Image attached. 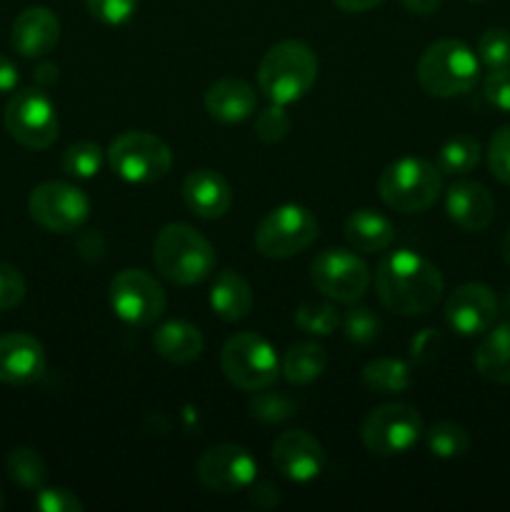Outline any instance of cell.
<instances>
[{
  "label": "cell",
  "mask_w": 510,
  "mask_h": 512,
  "mask_svg": "<svg viewBox=\"0 0 510 512\" xmlns=\"http://www.w3.org/2000/svg\"><path fill=\"white\" fill-rule=\"evenodd\" d=\"M108 163L125 183L145 185L163 180L173 165L168 143L145 130H128L118 135L108 148Z\"/></svg>",
  "instance_id": "cell-8"
},
{
  "label": "cell",
  "mask_w": 510,
  "mask_h": 512,
  "mask_svg": "<svg viewBox=\"0 0 510 512\" xmlns=\"http://www.w3.org/2000/svg\"><path fill=\"white\" fill-rule=\"evenodd\" d=\"M425 443H428V450L435 458L453 460L468 453L470 435L463 425L448 423V420H445V423H435L433 428L425 433Z\"/></svg>",
  "instance_id": "cell-30"
},
{
  "label": "cell",
  "mask_w": 510,
  "mask_h": 512,
  "mask_svg": "<svg viewBox=\"0 0 510 512\" xmlns=\"http://www.w3.org/2000/svg\"><path fill=\"white\" fill-rule=\"evenodd\" d=\"M60 40V20L45 5H33L25 8L23 13L15 18L13 33H10V43H13L15 53L23 58H43V55L53 53V48Z\"/></svg>",
  "instance_id": "cell-18"
},
{
  "label": "cell",
  "mask_w": 510,
  "mask_h": 512,
  "mask_svg": "<svg viewBox=\"0 0 510 512\" xmlns=\"http://www.w3.org/2000/svg\"><path fill=\"white\" fill-rule=\"evenodd\" d=\"M195 475L210 493L233 495L255 483L258 463L240 445L220 443L200 455L198 465H195Z\"/></svg>",
  "instance_id": "cell-14"
},
{
  "label": "cell",
  "mask_w": 510,
  "mask_h": 512,
  "mask_svg": "<svg viewBox=\"0 0 510 512\" xmlns=\"http://www.w3.org/2000/svg\"><path fill=\"white\" fill-rule=\"evenodd\" d=\"M295 325L303 333L325 338V335L335 333V328L340 325V315L330 303H303L295 310Z\"/></svg>",
  "instance_id": "cell-32"
},
{
  "label": "cell",
  "mask_w": 510,
  "mask_h": 512,
  "mask_svg": "<svg viewBox=\"0 0 510 512\" xmlns=\"http://www.w3.org/2000/svg\"><path fill=\"white\" fill-rule=\"evenodd\" d=\"M5 508V495H3V490H0V510Z\"/></svg>",
  "instance_id": "cell-49"
},
{
  "label": "cell",
  "mask_w": 510,
  "mask_h": 512,
  "mask_svg": "<svg viewBox=\"0 0 510 512\" xmlns=\"http://www.w3.org/2000/svg\"><path fill=\"white\" fill-rule=\"evenodd\" d=\"M478 60L490 70L510 68V33L505 28H490L478 40Z\"/></svg>",
  "instance_id": "cell-33"
},
{
  "label": "cell",
  "mask_w": 510,
  "mask_h": 512,
  "mask_svg": "<svg viewBox=\"0 0 510 512\" xmlns=\"http://www.w3.org/2000/svg\"><path fill=\"white\" fill-rule=\"evenodd\" d=\"M345 240L358 253H383L393 245L395 225L373 208H358L345 220Z\"/></svg>",
  "instance_id": "cell-22"
},
{
  "label": "cell",
  "mask_w": 510,
  "mask_h": 512,
  "mask_svg": "<svg viewBox=\"0 0 510 512\" xmlns=\"http://www.w3.org/2000/svg\"><path fill=\"white\" fill-rule=\"evenodd\" d=\"M35 510L38 512H83V503L78 495L68 488H40L35 495Z\"/></svg>",
  "instance_id": "cell-39"
},
{
  "label": "cell",
  "mask_w": 510,
  "mask_h": 512,
  "mask_svg": "<svg viewBox=\"0 0 510 512\" xmlns=\"http://www.w3.org/2000/svg\"><path fill=\"white\" fill-rule=\"evenodd\" d=\"M508 303H510V300H508Z\"/></svg>",
  "instance_id": "cell-51"
},
{
  "label": "cell",
  "mask_w": 510,
  "mask_h": 512,
  "mask_svg": "<svg viewBox=\"0 0 510 512\" xmlns=\"http://www.w3.org/2000/svg\"><path fill=\"white\" fill-rule=\"evenodd\" d=\"M318 80V58L303 40H280L270 45L258 68L260 93L278 105L298 103Z\"/></svg>",
  "instance_id": "cell-2"
},
{
  "label": "cell",
  "mask_w": 510,
  "mask_h": 512,
  "mask_svg": "<svg viewBox=\"0 0 510 512\" xmlns=\"http://www.w3.org/2000/svg\"><path fill=\"white\" fill-rule=\"evenodd\" d=\"M343 330L350 343L368 345L378 340L380 320L370 308H350L343 318Z\"/></svg>",
  "instance_id": "cell-34"
},
{
  "label": "cell",
  "mask_w": 510,
  "mask_h": 512,
  "mask_svg": "<svg viewBox=\"0 0 510 512\" xmlns=\"http://www.w3.org/2000/svg\"><path fill=\"white\" fill-rule=\"evenodd\" d=\"M480 155L483 150L473 135H455L440 148L438 170L443 175H465L478 168Z\"/></svg>",
  "instance_id": "cell-28"
},
{
  "label": "cell",
  "mask_w": 510,
  "mask_h": 512,
  "mask_svg": "<svg viewBox=\"0 0 510 512\" xmlns=\"http://www.w3.org/2000/svg\"><path fill=\"white\" fill-rule=\"evenodd\" d=\"M475 368L480 378L498 385H510V323H500L483 333L475 350Z\"/></svg>",
  "instance_id": "cell-25"
},
{
  "label": "cell",
  "mask_w": 510,
  "mask_h": 512,
  "mask_svg": "<svg viewBox=\"0 0 510 512\" xmlns=\"http://www.w3.org/2000/svg\"><path fill=\"white\" fill-rule=\"evenodd\" d=\"M363 383L368 385L370 390L383 395L403 393V390L410 388L413 378H410V368L403 363V360L395 358H378L370 360L368 365L360 373Z\"/></svg>",
  "instance_id": "cell-27"
},
{
  "label": "cell",
  "mask_w": 510,
  "mask_h": 512,
  "mask_svg": "<svg viewBox=\"0 0 510 512\" xmlns=\"http://www.w3.org/2000/svg\"><path fill=\"white\" fill-rule=\"evenodd\" d=\"M480 75V60L463 40L443 38L430 43L418 60L420 88L433 98H455L473 90Z\"/></svg>",
  "instance_id": "cell-4"
},
{
  "label": "cell",
  "mask_w": 510,
  "mask_h": 512,
  "mask_svg": "<svg viewBox=\"0 0 510 512\" xmlns=\"http://www.w3.org/2000/svg\"><path fill=\"white\" fill-rule=\"evenodd\" d=\"M220 368L235 388L260 393L273 388L280 375V358L273 345L258 333H235L220 350Z\"/></svg>",
  "instance_id": "cell-6"
},
{
  "label": "cell",
  "mask_w": 510,
  "mask_h": 512,
  "mask_svg": "<svg viewBox=\"0 0 510 512\" xmlns=\"http://www.w3.org/2000/svg\"><path fill=\"white\" fill-rule=\"evenodd\" d=\"M108 298L113 313L123 323L135 325V328L155 323L165 313V305H168V295H165L163 285L140 268L120 270L110 280Z\"/></svg>",
  "instance_id": "cell-12"
},
{
  "label": "cell",
  "mask_w": 510,
  "mask_h": 512,
  "mask_svg": "<svg viewBox=\"0 0 510 512\" xmlns=\"http://www.w3.org/2000/svg\"><path fill=\"white\" fill-rule=\"evenodd\" d=\"M498 318V298L483 283H465L450 293L445 303V323L463 338L488 333Z\"/></svg>",
  "instance_id": "cell-15"
},
{
  "label": "cell",
  "mask_w": 510,
  "mask_h": 512,
  "mask_svg": "<svg viewBox=\"0 0 510 512\" xmlns=\"http://www.w3.org/2000/svg\"><path fill=\"white\" fill-rule=\"evenodd\" d=\"M488 165L495 180L510 185V125H503L498 133L490 138L488 145Z\"/></svg>",
  "instance_id": "cell-37"
},
{
  "label": "cell",
  "mask_w": 510,
  "mask_h": 512,
  "mask_svg": "<svg viewBox=\"0 0 510 512\" xmlns=\"http://www.w3.org/2000/svg\"><path fill=\"white\" fill-rule=\"evenodd\" d=\"M18 78L20 75H18V68H15L13 60L5 58V55H0V95L15 90Z\"/></svg>",
  "instance_id": "cell-44"
},
{
  "label": "cell",
  "mask_w": 510,
  "mask_h": 512,
  "mask_svg": "<svg viewBox=\"0 0 510 512\" xmlns=\"http://www.w3.org/2000/svg\"><path fill=\"white\" fill-rule=\"evenodd\" d=\"M483 95L493 108L510 113V68L490 70L483 80Z\"/></svg>",
  "instance_id": "cell-41"
},
{
  "label": "cell",
  "mask_w": 510,
  "mask_h": 512,
  "mask_svg": "<svg viewBox=\"0 0 510 512\" xmlns=\"http://www.w3.org/2000/svg\"><path fill=\"white\" fill-rule=\"evenodd\" d=\"M88 13L103 25H123L138 10V0H85Z\"/></svg>",
  "instance_id": "cell-36"
},
{
  "label": "cell",
  "mask_w": 510,
  "mask_h": 512,
  "mask_svg": "<svg viewBox=\"0 0 510 512\" xmlns=\"http://www.w3.org/2000/svg\"><path fill=\"white\" fill-rule=\"evenodd\" d=\"M320 223L308 208L295 203L278 205L260 220L255 230V248L270 260H285L303 253L318 240Z\"/></svg>",
  "instance_id": "cell-7"
},
{
  "label": "cell",
  "mask_w": 510,
  "mask_h": 512,
  "mask_svg": "<svg viewBox=\"0 0 510 512\" xmlns=\"http://www.w3.org/2000/svg\"><path fill=\"white\" fill-rule=\"evenodd\" d=\"M400 3H403L405 10L415 15H433L443 0H400Z\"/></svg>",
  "instance_id": "cell-47"
},
{
  "label": "cell",
  "mask_w": 510,
  "mask_h": 512,
  "mask_svg": "<svg viewBox=\"0 0 510 512\" xmlns=\"http://www.w3.org/2000/svg\"><path fill=\"white\" fill-rule=\"evenodd\" d=\"M290 130V115L285 113V105L270 103L268 108L260 110L258 118H255V135L263 143L275 145L288 135Z\"/></svg>",
  "instance_id": "cell-35"
},
{
  "label": "cell",
  "mask_w": 510,
  "mask_h": 512,
  "mask_svg": "<svg viewBox=\"0 0 510 512\" xmlns=\"http://www.w3.org/2000/svg\"><path fill=\"white\" fill-rule=\"evenodd\" d=\"M203 348V333H200L193 323H185V320H168V323L160 325L153 335L155 353L175 365H185L198 360Z\"/></svg>",
  "instance_id": "cell-23"
},
{
  "label": "cell",
  "mask_w": 510,
  "mask_h": 512,
  "mask_svg": "<svg viewBox=\"0 0 510 512\" xmlns=\"http://www.w3.org/2000/svg\"><path fill=\"white\" fill-rule=\"evenodd\" d=\"M468 3H483V0H468Z\"/></svg>",
  "instance_id": "cell-50"
},
{
  "label": "cell",
  "mask_w": 510,
  "mask_h": 512,
  "mask_svg": "<svg viewBox=\"0 0 510 512\" xmlns=\"http://www.w3.org/2000/svg\"><path fill=\"white\" fill-rule=\"evenodd\" d=\"M180 193H183L190 213L205 220L223 218L230 205H233V190H230L228 180L208 168L193 170V173L185 175Z\"/></svg>",
  "instance_id": "cell-20"
},
{
  "label": "cell",
  "mask_w": 510,
  "mask_h": 512,
  "mask_svg": "<svg viewBox=\"0 0 510 512\" xmlns=\"http://www.w3.org/2000/svg\"><path fill=\"white\" fill-rule=\"evenodd\" d=\"M310 283L325 298L353 305L368 293L370 270L353 250L328 248L310 263Z\"/></svg>",
  "instance_id": "cell-11"
},
{
  "label": "cell",
  "mask_w": 510,
  "mask_h": 512,
  "mask_svg": "<svg viewBox=\"0 0 510 512\" xmlns=\"http://www.w3.org/2000/svg\"><path fill=\"white\" fill-rule=\"evenodd\" d=\"M423 418L408 403H385L368 413L360 428L363 445L373 455L393 458L413 448L423 435Z\"/></svg>",
  "instance_id": "cell-10"
},
{
  "label": "cell",
  "mask_w": 510,
  "mask_h": 512,
  "mask_svg": "<svg viewBox=\"0 0 510 512\" xmlns=\"http://www.w3.org/2000/svg\"><path fill=\"white\" fill-rule=\"evenodd\" d=\"M5 470H8V478L15 485H20L25 490H35V493L48 480V465L40 458L38 450L33 448H15L8 455V460H5Z\"/></svg>",
  "instance_id": "cell-29"
},
{
  "label": "cell",
  "mask_w": 510,
  "mask_h": 512,
  "mask_svg": "<svg viewBox=\"0 0 510 512\" xmlns=\"http://www.w3.org/2000/svg\"><path fill=\"white\" fill-rule=\"evenodd\" d=\"M205 110L210 118L220 120V123H243L258 108V95H255L253 85L245 83L243 78H223L215 80L208 90H205Z\"/></svg>",
  "instance_id": "cell-21"
},
{
  "label": "cell",
  "mask_w": 510,
  "mask_h": 512,
  "mask_svg": "<svg viewBox=\"0 0 510 512\" xmlns=\"http://www.w3.org/2000/svg\"><path fill=\"white\" fill-rule=\"evenodd\" d=\"M280 490L270 483H258L250 485V503L258 505V508H275L280 503Z\"/></svg>",
  "instance_id": "cell-43"
},
{
  "label": "cell",
  "mask_w": 510,
  "mask_h": 512,
  "mask_svg": "<svg viewBox=\"0 0 510 512\" xmlns=\"http://www.w3.org/2000/svg\"><path fill=\"white\" fill-rule=\"evenodd\" d=\"M448 218L465 233H480L495 218V200L488 188L475 180H458L445 193Z\"/></svg>",
  "instance_id": "cell-19"
},
{
  "label": "cell",
  "mask_w": 510,
  "mask_h": 512,
  "mask_svg": "<svg viewBox=\"0 0 510 512\" xmlns=\"http://www.w3.org/2000/svg\"><path fill=\"white\" fill-rule=\"evenodd\" d=\"M25 290H28V285H25L20 270L10 263H0V313L18 308L25 300Z\"/></svg>",
  "instance_id": "cell-38"
},
{
  "label": "cell",
  "mask_w": 510,
  "mask_h": 512,
  "mask_svg": "<svg viewBox=\"0 0 510 512\" xmlns=\"http://www.w3.org/2000/svg\"><path fill=\"white\" fill-rule=\"evenodd\" d=\"M443 190V173L438 165L423 158H400L390 163L378 178V195L390 210L405 215L433 208Z\"/></svg>",
  "instance_id": "cell-5"
},
{
  "label": "cell",
  "mask_w": 510,
  "mask_h": 512,
  "mask_svg": "<svg viewBox=\"0 0 510 512\" xmlns=\"http://www.w3.org/2000/svg\"><path fill=\"white\" fill-rule=\"evenodd\" d=\"M5 130L15 143L30 150H45L58 140V110L45 88H23L13 93L3 113Z\"/></svg>",
  "instance_id": "cell-9"
},
{
  "label": "cell",
  "mask_w": 510,
  "mask_h": 512,
  "mask_svg": "<svg viewBox=\"0 0 510 512\" xmlns=\"http://www.w3.org/2000/svg\"><path fill=\"white\" fill-rule=\"evenodd\" d=\"M28 213L40 228L50 233H75L88 220L90 200L78 185L48 180L33 188L28 198Z\"/></svg>",
  "instance_id": "cell-13"
},
{
  "label": "cell",
  "mask_w": 510,
  "mask_h": 512,
  "mask_svg": "<svg viewBox=\"0 0 510 512\" xmlns=\"http://www.w3.org/2000/svg\"><path fill=\"white\" fill-rule=\"evenodd\" d=\"M335 8L345 10V13H365V10H373L378 5H383L385 0H333Z\"/></svg>",
  "instance_id": "cell-46"
},
{
  "label": "cell",
  "mask_w": 510,
  "mask_h": 512,
  "mask_svg": "<svg viewBox=\"0 0 510 512\" xmlns=\"http://www.w3.org/2000/svg\"><path fill=\"white\" fill-rule=\"evenodd\" d=\"M250 410H253L255 418L265 420V423H280V420L290 418L293 415V403L283 395H273V393H263L255 395L250 400Z\"/></svg>",
  "instance_id": "cell-40"
},
{
  "label": "cell",
  "mask_w": 510,
  "mask_h": 512,
  "mask_svg": "<svg viewBox=\"0 0 510 512\" xmlns=\"http://www.w3.org/2000/svg\"><path fill=\"white\" fill-rule=\"evenodd\" d=\"M445 290L443 273L413 250H395L378 263L375 293L385 310L403 318L428 315Z\"/></svg>",
  "instance_id": "cell-1"
},
{
  "label": "cell",
  "mask_w": 510,
  "mask_h": 512,
  "mask_svg": "<svg viewBox=\"0 0 510 512\" xmlns=\"http://www.w3.org/2000/svg\"><path fill=\"white\" fill-rule=\"evenodd\" d=\"M215 248L203 233L188 223H170L160 228L153 243V263L165 280L175 285H198L215 268Z\"/></svg>",
  "instance_id": "cell-3"
},
{
  "label": "cell",
  "mask_w": 510,
  "mask_h": 512,
  "mask_svg": "<svg viewBox=\"0 0 510 512\" xmlns=\"http://www.w3.org/2000/svg\"><path fill=\"white\" fill-rule=\"evenodd\" d=\"M78 250L85 260H100L105 255V240L103 235L90 230V233H83L78 238Z\"/></svg>",
  "instance_id": "cell-42"
},
{
  "label": "cell",
  "mask_w": 510,
  "mask_h": 512,
  "mask_svg": "<svg viewBox=\"0 0 510 512\" xmlns=\"http://www.w3.org/2000/svg\"><path fill=\"white\" fill-rule=\"evenodd\" d=\"M328 368V353L318 343H298L285 353L280 373L293 385H310Z\"/></svg>",
  "instance_id": "cell-26"
},
{
  "label": "cell",
  "mask_w": 510,
  "mask_h": 512,
  "mask_svg": "<svg viewBox=\"0 0 510 512\" xmlns=\"http://www.w3.org/2000/svg\"><path fill=\"white\" fill-rule=\"evenodd\" d=\"M273 465L293 483H310L325 468V450L305 430H285L273 443Z\"/></svg>",
  "instance_id": "cell-16"
},
{
  "label": "cell",
  "mask_w": 510,
  "mask_h": 512,
  "mask_svg": "<svg viewBox=\"0 0 510 512\" xmlns=\"http://www.w3.org/2000/svg\"><path fill=\"white\" fill-rule=\"evenodd\" d=\"M103 160H105V153L98 143L78 140V143H73L68 150H65L60 165H63V173L70 175V178L88 180L100 173Z\"/></svg>",
  "instance_id": "cell-31"
},
{
  "label": "cell",
  "mask_w": 510,
  "mask_h": 512,
  "mask_svg": "<svg viewBox=\"0 0 510 512\" xmlns=\"http://www.w3.org/2000/svg\"><path fill=\"white\" fill-rule=\"evenodd\" d=\"M33 80H35V85H38V88H50V85L58 80V65H55V63H40L38 68H35Z\"/></svg>",
  "instance_id": "cell-45"
},
{
  "label": "cell",
  "mask_w": 510,
  "mask_h": 512,
  "mask_svg": "<svg viewBox=\"0 0 510 512\" xmlns=\"http://www.w3.org/2000/svg\"><path fill=\"white\" fill-rule=\"evenodd\" d=\"M210 308L225 323H238L248 318L253 310V290L248 280L235 270L220 273L210 288Z\"/></svg>",
  "instance_id": "cell-24"
},
{
  "label": "cell",
  "mask_w": 510,
  "mask_h": 512,
  "mask_svg": "<svg viewBox=\"0 0 510 512\" xmlns=\"http://www.w3.org/2000/svg\"><path fill=\"white\" fill-rule=\"evenodd\" d=\"M48 368L45 348L28 333L0 335V383L30 385L40 380Z\"/></svg>",
  "instance_id": "cell-17"
},
{
  "label": "cell",
  "mask_w": 510,
  "mask_h": 512,
  "mask_svg": "<svg viewBox=\"0 0 510 512\" xmlns=\"http://www.w3.org/2000/svg\"><path fill=\"white\" fill-rule=\"evenodd\" d=\"M500 255H503L505 263L510 265V228H508V233L503 235V240H500Z\"/></svg>",
  "instance_id": "cell-48"
}]
</instances>
